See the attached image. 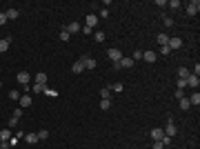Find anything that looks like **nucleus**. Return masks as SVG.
Listing matches in <instances>:
<instances>
[{
	"label": "nucleus",
	"instance_id": "4468645a",
	"mask_svg": "<svg viewBox=\"0 0 200 149\" xmlns=\"http://www.w3.org/2000/svg\"><path fill=\"white\" fill-rule=\"evenodd\" d=\"M71 71H73V73H82V71H85V67H82V62H80V60H76V62H73V65H71Z\"/></svg>",
	"mask_w": 200,
	"mask_h": 149
},
{
	"label": "nucleus",
	"instance_id": "473e14b6",
	"mask_svg": "<svg viewBox=\"0 0 200 149\" xmlns=\"http://www.w3.org/2000/svg\"><path fill=\"white\" fill-rule=\"evenodd\" d=\"M167 7H171V9H178V7H180V3H178V0H171V3H167Z\"/></svg>",
	"mask_w": 200,
	"mask_h": 149
},
{
	"label": "nucleus",
	"instance_id": "cd10ccee",
	"mask_svg": "<svg viewBox=\"0 0 200 149\" xmlns=\"http://www.w3.org/2000/svg\"><path fill=\"white\" fill-rule=\"evenodd\" d=\"M100 96H103V98H109V96H111V89H109V87H103V89H100Z\"/></svg>",
	"mask_w": 200,
	"mask_h": 149
},
{
	"label": "nucleus",
	"instance_id": "4c0bfd02",
	"mask_svg": "<svg viewBox=\"0 0 200 149\" xmlns=\"http://www.w3.org/2000/svg\"><path fill=\"white\" fill-rule=\"evenodd\" d=\"M60 40H69V34H67V31H65V29H62V31H60Z\"/></svg>",
	"mask_w": 200,
	"mask_h": 149
},
{
	"label": "nucleus",
	"instance_id": "7c9ffc66",
	"mask_svg": "<svg viewBox=\"0 0 200 149\" xmlns=\"http://www.w3.org/2000/svg\"><path fill=\"white\" fill-rule=\"evenodd\" d=\"M165 27H173V18L171 16H165Z\"/></svg>",
	"mask_w": 200,
	"mask_h": 149
},
{
	"label": "nucleus",
	"instance_id": "f704fd0d",
	"mask_svg": "<svg viewBox=\"0 0 200 149\" xmlns=\"http://www.w3.org/2000/svg\"><path fill=\"white\" fill-rule=\"evenodd\" d=\"M160 54H165V56H169V54H171V49H169L167 45H162V47H160Z\"/></svg>",
	"mask_w": 200,
	"mask_h": 149
},
{
	"label": "nucleus",
	"instance_id": "5701e85b",
	"mask_svg": "<svg viewBox=\"0 0 200 149\" xmlns=\"http://www.w3.org/2000/svg\"><path fill=\"white\" fill-rule=\"evenodd\" d=\"M178 100H180V109H189V107H191V105H189V98L182 96V98H178Z\"/></svg>",
	"mask_w": 200,
	"mask_h": 149
},
{
	"label": "nucleus",
	"instance_id": "ddd939ff",
	"mask_svg": "<svg viewBox=\"0 0 200 149\" xmlns=\"http://www.w3.org/2000/svg\"><path fill=\"white\" fill-rule=\"evenodd\" d=\"M149 136H151V138H154V140H160V138H162V136H165V131H162V129H158V127H156V129H151V131H149Z\"/></svg>",
	"mask_w": 200,
	"mask_h": 149
},
{
	"label": "nucleus",
	"instance_id": "c85d7f7f",
	"mask_svg": "<svg viewBox=\"0 0 200 149\" xmlns=\"http://www.w3.org/2000/svg\"><path fill=\"white\" fill-rule=\"evenodd\" d=\"M47 138H49V131H47V129L38 131V140H47Z\"/></svg>",
	"mask_w": 200,
	"mask_h": 149
},
{
	"label": "nucleus",
	"instance_id": "39448f33",
	"mask_svg": "<svg viewBox=\"0 0 200 149\" xmlns=\"http://www.w3.org/2000/svg\"><path fill=\"white\" fill-rule=\"evenodd\" d=\"M96 24H98V16H96V13H89V16H87V22H85V27L93 29Z\"/></svg>",
	"mask_w": 200,
	"mask_h": 149
},
{
	"label": "nucleus",
	"instance_id": "4be33fe9",
	"mask_svg": "<svg viewBox=\"0 0 200 149\" xmlns=\"http://www.w3.org/2000/svg\"><path fill=\"white\" fill-rule=\"evenodd\" d=\"M45 87H47V85H38V82H36V85L31 87V91H34V93H45Z\"/></svg>",
	"mask_w": 200,
	"mask_h": 149
},
{
	"label": "nucleus",
	"instance_id": "c9c22d12",
	"mask_svg": "<svg viewBox=\"0 0 200 149\" xmlns=\"http://www.w3.org/2000/svg\"><path fill=\"white\" fill-rule=\"evenodd\" d=\"M20 116H22V107H18V109H13V118H18V120H20Z\"/></svg>",
	"mask_w": 200,
	"mask_h": 149
},
{
	"label": "nucleus",
	"instance_id": "f8f14e48",
	"mask_svg": "<svg viewBox=\"0 0 200 149\" xmlns=\"http://www.w3.org/2000/svg\"><path fill=\"white\" fill-rule=\"evenodd\" d=\"M9 45H11V38H3V40H0V54H5V51H7Z\"/></svg>",
	"mask_w": 200,
	"mask_h": 149
},
{
	"label": "nucleus",
	"instance_id": "79ce46f5",
	"mask_svg": "<svg viewBox=\"0 0 200 149\" xmlns=\"http://www.w3.org/2000/svg\"><path fill=\"white\" fill-rule=\"evenodd\" d=\"M80 31H82V34H87V36H89V34H91V31H93V29H89V27H85V24H82V29H80Z\"/></svg>",
	"mask_w": 200,
	"mask_h": 149
},
{
	"label": "nucleus",
	"instance_id": "f3484780",
	"mask_svg": "<svg viewBox=\"0 0 200 149\" xmlns=\"http://www.w3.org/2000/svg\"><path fill=\"white\" fill-rule=\"evenodd\" d=\"M36 82H38V85H47V73H45V71L36 73Z\"/></svg>",
	"mask_w": 200,
	"mask_h": 149
},
{
	"label": "nucleus",
	"instance_id": "9d476101",
	"mask_svg": "<svg viewBox=\"0 0 200 149\" xmlns=\"http://www.w3.org/2000/svg\"><path fill=\"white\" fill-rule=\"evenodd\" d=\"M198 82H200V78L198 76H193V73H189V76H187V87H198Z\"/></svg>",
	"mask_w": 200,
	"mask_h": 149
},
{
	"label": "nucleus",
	"instance_id": "aec40b11",
	"mask_svg": "<svg viewBox=\"0 0 200 149\" xmlns=\"http://www.w3.org/2000/svg\"><path fill=\"white\" fill-rule=\"evenodd\" d=\"M24 140H27L29 145H36V142H38V134H27V136H24Z\"/></svg>",
	"mask_w": 200,
	"mask_h": 149
},
{
	"label": "nucleus",
	"instance_id": "c03bdc74",
	"mask_svg": "<svg viewBox=\"0 0 200 149\" xmlns=\"http://www.w3.org/2000/svg\"><path fill=\"white\" fill-rule=\"evenodd\" d=\"M0 87H3V80H0Z\"/></svg>",
	"mask_w": 200,
	"mask_h": 149
},
{
	"label": "nucleus",
	"instance_id": "ea45409f",
	"mask_svg": "<svg viewBox=\"0 0 200 149\" xmlns=\"http://www.w3.org/2000/svg\"><path fill=\"white\" fill-rule=\"evenodd\" d=\"M154 149H165V147H162V142H160V140H154Z\"/></svg>",
	"mask_w": 200,
	"mask_h": 149
},
{
	"label": "nucleus",
	"instance_id": "a878e982",
	"mask_svg": "<svg viewBox=\"0 0 200 149\" xmlns=\"http://www.w3.org/2000/svg\"><path fill=\"white\" fill-rule=\"evenodd\" d=\"M109 89H111V91H116V93H120V91H122L124 87H122V82H113V85H111Z\"/></svg>",
	"mask_w": 200,
	"mask_h": 149
},
{
	"label": "nucleus",
	"instance_id": "393cba45",
	"mask_svg": "<svg viewBox=\"0 0 200 149\" xmlns=\"http://www.w3.org/2000/svg\"><path fill=\"white\" fill-rule=\"evenodd\" d=\"M158 42H160V47L167 45V42H169V36H167V34H158Z\"/></svg>",
	"mask_w": 200,
	"mask_h": 149
},
{
	"label": "nucleus",
	"instance_id": "58836bf2",
	"mask_svg": "<svg viewBox=\"0 0 200 149\" xmlns=\"http://www.w3.org/2000/svg\"><path fill=\"white\" fill-rule=\"evenodd\" d=\"M140 58H142V51H134V62L140 60Z\"/></svg>",
	"mask_w": 200,
	"mask_h": 149
},
{
	"label": "nucleus",
	"instance_id": "b1692460",
	"mask_svg": "<svg viewBox=\"0 0 200 149\" xmlns=\"http://www.w3.org/2000/svg\"><path fill=\"white\" fill-rule=\"evenodd\" d=\"M111 107V100L109 98H103V100H100V109H109Z\"/></svg>",
	"mask_w": 200,
	"mask_h": 149
},
{
	"label": "nucleus",
	"instance_id": "6ab92c4d",
	"mask_svg": "<svg viewBox=\"0 0 200 149\" xmlns=\"http://www.w3.org/2000/svg\"><path fill=\"white\" fill-rule=\"evenodd\" d=\"M189 105H196V107L200 105V93H198V91H196V93H191V98H189Z\"/></svg>",
	"mask_w": 200,
	"mask_h": 149
},
{
	"label": "nucleus",
	"instance_id": "e433bc0d",
	"mask_svg": "<svg viewBox=\"0 0 200 149\" xmlns=\"http://www.w3.org/2000/svg\"><path fill=\"white\" fill-rule=\"evenodd\" d=\"M107 16H109V9H107V7L100 9V18H107Z\"/></svg>",
	"mask_w": 200,
	"mask_h": 149
},
{
	"label": "nucleus",
	"instance_id": "20e7f679",
	"mask_svg": "<svg viewBox=\"0 0 200 149\" xmlns=\"http://www.w3.org/2000/svg\"><path fill=\"white\" fill-rule=\"evenodd\" d=\"M167 47L171 49V51H173V49H180V47H182V40H180V38H169Z\"/></svg>",
	"mask_w": 200,
	"mask_h": 149
},
{
	"label": "nucleus",
	"instance_id": "37998d69",
	"mask_svg": "<svg viewBox=\"0 0 200 149\" xmlns=\"http://www.w3.org/2000/svg\"><path fill=\"white\" fill-rule=\"evenodd\" d=\"M5 22H7V16H5V13H0V24H5Z\"/></svg>",
	"mask_w": 200,
	"mask_h": 149
},
{
	"label": "nucleus",
	"instance_id": "1a4fd4ad",
	"mask_svg": "<svg viewBox=\"0 0 200 149\" xmlns=\"http://www.w3.org/2000/svg\"><path fill=\"white\" fill-rule=\"evenodd\" d=\"M118 67H124V69L134 67V58H124V56H122V58L118 60Z\"/></svg>",
	"mask_w": 200,
	"mask_h": 149
},
{
	"label": "nucleus",
	"instance_id": "2f4dec72",
	"mask_svg": "<svg viewBox=\"0 0 200 149\" xmlns=\"http://www.w3.org/2000/svg\"><path fill=\"white\" fill-rule=\"evenodd\" d=\"M9 98H11V100H20V93L13 89V91H9Z\"/></svg>",
	"mask_w": 200,
	"mask_h": 149
},
{
	"label": "nucleus",
	"instance_id": "6e6552de",
	"mask_svg": "<svg viewBox=\"0 0 200 149\" xmlns=\"http://www.w3.org/2000/svg\"><path fill=\"white\" fill-rule=\"evenodd\" d=\"M165 136H176V125H173V120H171V118L167 120V129H165Z\"/></svg>",
	"mask_w": 200,
	"mask_h": 149
},
{
	"label": "nucleus",
	"instance_id": "dca6fc26",
	"mask_svg": "<svg viewBox=\"0 0 200 149\" xmlns=\"http://www.w3.org/2000/svg\"><path fill=\"white\" fill-rule=\"evenodd\" d=\"M29 105H31V96H20V107L27 109Z\"/></svg>",
	"mask_w": 200,
	"mask_h": 149
},
{
	"label": "nucleus",
	"instance_id": "7ed1b4c3",
	"mask_svg": "<svg viewBox=\"0 0 200 149\" xmlns=\"http://www.w3.org/2000/svg\"><path fill=\"white\" fill-rule=\"evenodd\" d=\"M80 62H82V67H85V69H93V67H96V60H93V58H89V56H82V58H80Z\"/></svg>",
	"mask_w": 200,
	"mask_h": 149
},
{
	"label": "nucleus",
	"instance_id": "f03ea898",
	"mask_svg": "<svg viewBox=\"0 0 200 149\" xmlns=\"http://www.w3.org/2000/svg\"><path fill=\"white\" fill-rule=\"evenodd\" d=\"M82 29V24H78V22H71V24H67V27H65V31L71 36V34H78Z\"/></svg>",
	"mask_w": 200,
	"mask_h": 149
},
{
	"label": "nucleus",
	"instance_id": "f257e3e1",
	"mask_svg": "<svg viewBox=\"0 0 200 149\" xmlns=\"http://www.w3.org/2000/svg\"><path fill=\"white\" fill-rule=\"evenodd\" d=\"M198 11H200V3H198V0H193V3L187 5V16H196Z\"/></svg>",
	"mask_w": 200,
	"mask_h": 149
},
{
	"label": "nucleus",
	"instance_id": "a211bd4d",
	"mask_svg": "<svg viewBox=\"0 0 200 149\" xmlns=\"http://www.w3.org/2000/svg\"><path fill=\"white\" fill-rule=\"evenodd\" d=\"M5 16H7V20H16L18 18V9H7Z\"/></svg>",
	"mask_w": 200,
	"mask_h": 149
},
{
	"label": "nucleus",
	"instance_id": "0eeeda50",
	"mask_svg": "<svg viewBox=\"0 0 200 149\" xmlns=\"http://www.w3.org/2000/svg\"><path fill=\"white\" fill-rule=\"evenodd\" d=\"M16 78H18L20 85H29V78H31V76H29L27 71H18V76H16Z\"/></svg>",
	"mask_w": 200,
	"mask_h": 149
},
{
	"label": "nucleus",
	"instance_id": "a19ab883",
	"mask_svg": "<svg viewBox=\"0 0 200 149\" xmlns=\"http://www.w3.org/2000/svg\"><path fill=\"white\" fill-rule=\"evenodd\" d=\"M16 125H18V118H13V116H11V120H9V127H16Z\"/></svg>",
	"mask_w": 200,
	"mask_h": 149
},
{
	"label": "nucleus",
	"instance_id": "423d86ee",
	"mask_svg": "<svg viewBox=\"0 0 200 149\" xmlns=\"http://www.w3.org/2000/svg\"><path fill=\"white\" fill-rule=\"evenodd\" d=\"M107 56H109L113 62H118V60L122 58V51H120V49H109V51H107Z\"/></svg>",
	"mask_w": 200,
	"mask_h": 149
},
{
	"label": "nucleus",
	"instance_id": "bb28decb",
	"mask_svg": "<svg viewBox=\"0 0 200 149\" xmlns=\"http://www.w3.org/2000/svg\"><path fill=\"white\" fill-rule=\"evenodd\" d=\"M45 96H51V98H56V96H58V91H56V89H49V87H45Z\"/></svg>",
	"mask_w": 200,
	"mask_h": 149
},
{
	"label": "nucleus",
	"instance_id": "2eb2a0df",
	"mask_svg": "<svg viewBox=\"0 0 200 149\" xmlns=\"http://www.w3.org/2000/svg\"><path fill=\"white\" fill-rule=\"evenodd\" d=\"M13 131L11 129H5V131H0V142H5V140H11Z\"/></svg>",
	"mask_w": 200,
	"mask_h": 149
},
{
	"label": "nucleus",
	"instance_id": "412c9836",
	"mask_svg": "<svg viewBox=\"0 0 200 149\" xmlns=\"http://www.w3.org/2000/svg\"><path fill=\"white\" fill-rule=\"evenodd\" d=\"M189 73H191V71H189L187 67H180V69H178V78H185V80H187V76H189Z\"/></svg>",
	"mask_w": 200,
	"mask_h": 149
},
{
	"label": "nucleus",
	"instance_id": "72a5a7b5",
	"mask_svg": "<svg viewBox=\"0 0 200 149\" xmlns=\"http://www.w3.org/2000/svg\"><path fill=\"white\" fill-rule=\"evenodd\" d=\"M185 87H187V80H185V78H178V89H180V91H182V89H185Z\"/></svg>",
	"mask_w": 200,
	"mask_h": 149
},
{
	"label": "nucleus",
	"instance_id": "9b49d317",
	"mask_svg": "<svg viewBox=\"0 0 200 149\" xmlns=\"http://www.w3.org/2000/svg\"><path fill=\"white\" fill-rule=\"evenodd\" d=\"M156 58H158L156 51H145V54H142V60H145V62H156Z\"/></svg>",
	"mask_w": 200,
	"mask_h": 149
},
{
	"label": "nucleus",
	"instance_id": "c756f323",
	"mask_svg": "<svg viewBox=\"0 0 200 149\" xmlns=\"http://www.w3.org/2000/svg\"><path fill=\"white\" fill-rule=\"evenodd\" d=\"M93 38H96L98 42H103V40H105V34H103V31H96V34H93Z\"/></svg>",
	"mask_w": 200,
	"mask_h": 149
}]
</instances>
